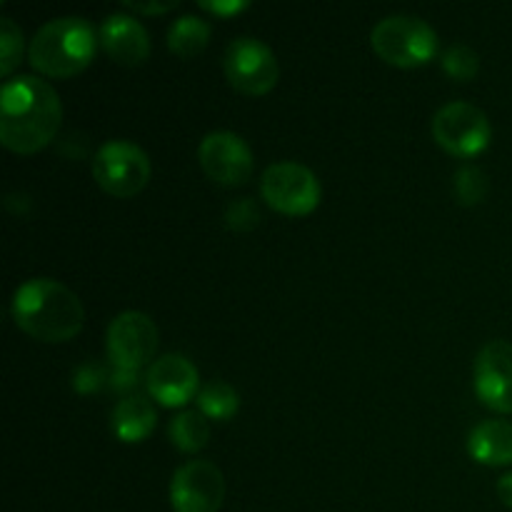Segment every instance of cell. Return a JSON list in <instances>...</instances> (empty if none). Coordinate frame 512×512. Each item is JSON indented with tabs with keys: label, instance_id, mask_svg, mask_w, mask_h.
I'll list each match as a JSON object with an SVG mask.
<instances>
[{
	"label": "cell",
	"instance_id": "1",
	"mask_svg": "<svg viewBox=\"0 0 512 512\" xmlns=\"http://www.w3.org/2000/svg\"><path fill=\"white\" fill-rule=\"evenodd\" d=\"M63 105L50 83L35 75L5 80L0 100V140L8 150L30 155L58 135Z\"/></svg>",
	"mask_w": 512,
	"mask_h": 512
},
{
	"label": "cell",
	"instance_id": "2",
	"mask_svg": "<svg viewBox=\"0 0 512 512\" xmlns=\"http://www.w3.org/2000/svg\"><path fill=\"white\" fill-rule=\"evenodd\" d=\"M10 310L15 325L40 343H68L85 323L78 295L53 278H30L18 285Z\"/></svg>",
	"mask_w": 512,
	"mask_h": 512
},
{
	"label": "cell",
	"instance_id": "3",
	"mask_svg": "<svg viewBox=\"0 0 512 512\" xmlns=\"http://www.w3.org/2000/svg\"><path fill=\"white\" fill-rule=\"evenodd\" d=\"M100 38L90 20L78 15L53 18L40 25L30 40L28 58L38 73L48 78H73L93 63Z\"/></svg>",
	"mask_w": 512,
	"mask_h": 512
},
{
	"label": "cell",
	"instance_id": "4",
	"mask_svg": "<svg viewBox=\"0 0 512 512\" xmlns=\"http://www.w3.org/2000/svg\"><path fill=\"white\" fill-rule=\"evenodd\" d=\"M380 60L395 68H418L438 55V33L415 15H388L370 33Z\"/></svg>",
	"mask_w": 512,
	"mask_h": 512
},
{
	"label": "cell",
	"instance_id": "5",
	"mask_svg": "<svg viewBox=\"0 0 512 512\" xmlns=\"http://www.w3.org/2000/svg\"><path fill=\"white\" fill-rule=\"evenodd\" d=\"M260 195L278 213L303 218L320 205V180L308 165L285 160L265 168L260 178Z\"/></svg>",
	"mask_w": 512,
	"mask_h": 512
},
{
	"label": "cell",
	"instance_id": "6",
	"mask_svg": "<svg viewBox=\"0 0 512 512\" xmlns=\"http://www.w3.org/2000/svg\"><path fill=\"white\" fill-rule=\"evenodd\" d=\"M93 178L115 198H133L148 185L150 158L130 140H108L93 158Z\"/></svg>",
	"mask_w": 512,
	"mask_h": 512
},
{
	"label": "cell",
	"instance_id": "7",
	"mask_svg": "<svg viewBox=\"0 0 512 512\" xmlns=\"http://www.w3.org/2000/svg\"><path fill=\"white\" fill-rule=\"evenodd\" d=\"M223 70L238 93L258 98L278 85L280 65L273 50L253 35H240L225 48Z\"/></svg>",
	"mask_w": 512,
	"mask_h": 512
},
{
	"label": "cell",
	"instance_id": "8",
	"mask_svg": "<svg viewBox=\"0 0 512 512\" xmlns=\"http://www.w3.org/2000/svg\"><path fill=\"white\" fill-rule=\"evenodd\" d=\"M433 138L455 158H475L490 145L493 128L478 105L453 100L433 115Z\"/></svg>",
	"mask_w": 512,
	"mask_h": 512
},
{
	"label": "cell",
	"instance_id": "9",
	"mask_svg": "<svg viewBox=\"0 0 512 512\" xmlns=\"http://www.w3.org/2000/svg\"><path fill=\"white\" fill-rule=\"evenodd\" d=\"M158 325L140 310H125L108 325V358L115 368L138 373L158 350Z\"/></svg>",
	"mask_w": 512,
	"mask_h": 512
},
{
	"label": "cell",
	"instance_id": "10",
	"mask_svg": "<svg viewBox=\"0 0 512 512\" xmlns=\"http://www.w3.org/2000/svg\"><path fill=\"white\" fill-rule=\"evenodd\" d=\"M225 500V475L210 460L180 465L170 480V505L175 512H218Z\"/></svg>",
	"mask_w": 512,
	"mask_h": 512
},
{
	"label": "cell",
	"instance_id": "11",
	"mask_svg": "<svg viewBox=\"0 0 512 512\" xmlns=\"http://www.w3.org/2000/svg\"><path fill=\"white\" fill-rule=\"evenodd\" d=\"M198 160L203 173L225 188L248 183L255 165L248 143L230 130H213L205 135L200 140Z\"/></svg>",
	"mask_w": 512,
	"mask_h": 512
},
{
	"label": "cell",
	"instance_id": "12",
	"mask_svg": "<svg viewBox=\"0 0 512 512\" xmlns=\"http://www.w3.org/2000/svg\"><path fill=\"white\" fill-rule=\"evenodd\" d=\"M475 395L495 413H512V343L490 340L475 358Z\"/></svg>",
	"mask_w": 512,
	"mask_h": 512
},
{
	"label": "cell",
	"instance_id": "13",
	"mask_svg": "<svg viewBox=\"0 0 512 512\" xmlns=\"http://www.w3.org/2000/svg\"><path fill=\"white\" fill-rule=\"evenodd\" d=\"M145 385L155 403L163 408H183L190 400L198 398L200 378L195 365L185 355L168 353L153 360V365L145 373Z\"/></svg>",
	"mask_w": 512,
	"mask_h": 512
},
{
	"label": "cell",
	"instance_id": "14",
	"mask_svg": "<svg viewBox=\"0 0 512 512\" xmlns=\"http://www.w3.org/2000/svg\"><path fill=\"white\" fill-rule=\"evenodd\" d=\"M100 48L120 65H143L150 55V35L135 15L113 13L100 25Z\"/></svg>",
	"mask_w": 512,
	"mask_h": 512
},
{
	"label": "cell",
	"instance_id": "15",
	"mask_svg": "<svg viewBox=\"0 0 512 512\" xmlns=\"http://www.w3.org/2000/svg\"><path fill=\"white\" fill-rule=\"evenodd\" d=\"M468 453L475 463L500 468L512 465V423L508 420H483L468 435Z\"/></svg>",
	"mask_w": 512,
	"mask_h": 512
},
{
	"label": "cell",
	"instance_id": "16",
	"mask_svg": "<svg viewBox=\"0 0 512 512\" xmlns=\"http://www.w3.org/2000/svg\"><path fill=\"white\" fill-rule=\"evenodd\" d=\"M110 425L120 443H143L158 425V410L145 395H128L115 405Z\"/></svg>",
	"mask_w": 512,
	"mask_h": 512
},
{
	"label": "cell",
	"instance_id": "17",
	"mask_svg": "<svg viewBox=\"0 0 512 512\" xmlns=\"http://www.w3.org/2000/svg\"><path fill=\"white\" fill-rule=\"evenodd\" d=\"M210 43V23L198 15H180L168 30V48L178 58H195Z\"/></svg>",
	"mask_w": 512,
	"mask_h": 512
},
{
	"label": "cell",
	"instance_id": "18",
	"mask_svg": "<svg viewBox=\"0 0 512 512\" xmlns=\"http://www.w3.org/2000/svg\"><path fill=\"white\" fill-rule=\"evenodd\" d=\"M168 438L183 453H198L210 440L208 418L200 410H183L170 420Z\"/></svg>",
	"mask_w": 512,
	"mask_h": 512
},
{
	"label": "cell",
	"instance_id": "19",
	"mask_svg": "<svg viewBox=\"0 0 512 512\" xmlns=\"http://www.w3.org/2000/svg\"><path fill=\"white\" fill-rule=\"evenodd\" d=\"M198 410L208 420H230L240 408V398L235 388L225 380H210L198 393Z\"/></svg>",
	"mask_w": 512,
	"mask_h": 512
},
{
	"label": "cell",
	"instance_id": "20",
	"mask_svg": "<svg viewBox=\"0 0 512 512\" xmlns=\"http://www.w3.org/2000/svg\"><path fill=\"white\" fill-rule=\"evenodd\" d=\"M488 175L485 170H480L478 165H463L458 168L453 180L455 198H458L460 205H478L483 203L485 195H488Z\"/></svg>",
	"mask_w": 512,
	"mask_h": 512
},
{
	"label": "cell",
	"instance_id": "21",
	"mask_svg": "<svg viewBox=\"0 0 512 512\" xmlns=\"http://www.w3.org/2000/svg\"><path fill=\"white\" fill-rule=\"evenodd\" d=\"M443 70L450 75V78L460 80H473L480 70V55L475 53L470 45L465 43H453L450 48H445L443 53Z\"/></svg>",
	"mask_w": 512,
	"mask_h": 512
},
{
	"label": "cell",
	"instance_id": "22",
	"mask_svg": "<svg viewBox=\"0 0 512 512\" xmlns=\"http://www.w3.org/2000/svg\"><path fill=\"white\" fill-rule=\"evenodd\" d=\"M23 58V30L10 18H0V73L10 80Z\"/></svg>",
	"mask_w": 512,
	"mask_h": 512
},
{
	"label": "cell",
	"instance_id": "23",
	"mask_svg": "<svg viewBox=\"0 0 512 512\" xmlns=\"http://www.w3.org/2000/svg\"><path fill=\"white\" fill-rule=\"evenodd\" d=\"M225 220H228V225L233 230H250L260 223V213L253 200L243 198L230 205L228 213H225Z\"/></svg>",
	"mask_w": 512,
	"mask_h": 512
},
{
	"label": "cell",
	"instance_id": "24",
	"mask_svg": "<svg viewBox=\"0 0 512 512\" xmlns=\"http://www.w3.org/2000/svg\"><path fill=\"white\" fill-rule=\"evenodd\" d=\"M100 383H103V368H98V365L88 363L75 370L73 388L78 393H93V390L100 388Z\"/></svg>",
	"mask_w": 512,
	"mask_h": 512
},
{
	"label": "cell",
	"instance_id": "25",
	"mask_svg": "<svg viewBox=\"0 0 512 512\" xmlns=\"http://www.w3.org/2000/svg\"><path fill=\"white\" fill-rule=\"evenodd\" d=\"M198 5L203 10H208V13L213 15H220V18H233L235 13H243L245 8H248V0H198Z\"/></svg>",
	"mask_w": 512,
	"mask_h": 512
},
{
	"label": "cell",
	"instance_id": "26",
	"mask_svg": "<svg viewBox=\"0 0 512 512\" xmlns=\"http://www.w3.org/2000/svg\"><path fill=\"white\" fill-rule=\"evenodd\" d=\"M175 0H168V3H160V0H155V3H125V8L133 10V13H140V15H160V13H168V10L175 8Z\"/></svg>",
	"mask_w": 512,
	"mask_h": 512
},
{
	"label": "cell",
	"instance_id": "27",
	"mask_svg": "<svg viewBox=\"0 0 512 512\" xmlns=\"http://www.w3.org/2000/svg\"><path fill=\"white\" fill-rule=\"evenodd\" d=\"M498 498L503 500V505H508L512 510V473L503 475V478L498 480Z\"/></svg>",
	"mask_w": 512,
	"mask_h": 512
},
{
	"label": "cell",
	"instance_id": "28",
	"mask_svg": "<svg viewBox=\"0 0 512 512\" xmlns=\"http://www.w3.org/2000/svg\"><path fill=\"white\" fill-rule=\"evenodd\" d=\"M135 385V373L133 370H120V368H115V373H113V388H133Z\"/></svg>",
	"mask_w": 512,
	"mask_h": 512
}]
</instances>
